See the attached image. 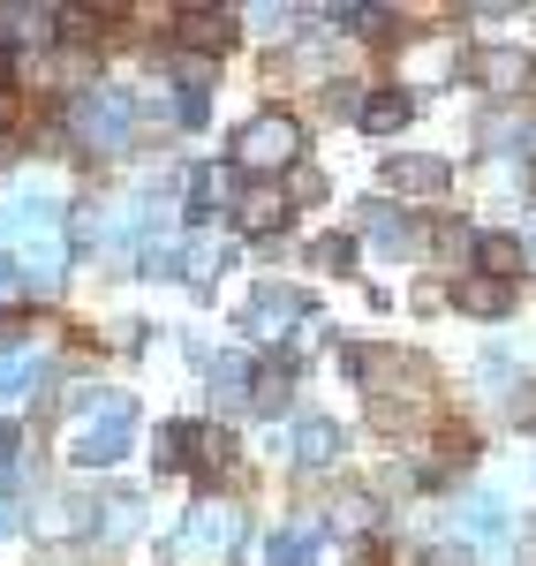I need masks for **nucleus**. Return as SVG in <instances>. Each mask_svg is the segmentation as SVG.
I'll return each mask as SVG.
<instances>
[{"mask_svg":"<svg viewBox=\"0 0 536 566\" xmlns=\"http://www.w3.org/2000/svg\"><path fill=\"white\" fill-rule=\"evenodd\" d=\"M8 528H15V514H8V506H0V536H8Z\"/></svg>","mask_w":536,"mask_h":566,"instance_id":"31","label":"nucleus"},{"mask_svg":"<svg viewBox=\"0 0 536 566\" xmlns=\"http://www.w3.org/2000/svg\"><path fill=\"white\" fill-rule=\"evenodd\" d=\"M370 242H386V250H408V227H401V212H370Z\"/></svg>","mask_w":536,"mask_h":566,"instance_id":"21","label":"nucleus"},{"mask_svg":"<svg viewBox=\"0 0 536 566\" xmlns=\"http://www.w3.org/2000/svg\"><path fill=\"white\" fill-rule=\"evenodd\" d=\"M295 461H303V469H333V461H340V431H333V423H295Z\"/></svg>","mask_w":536,"mask_h":566,"instance_id":"13","label":"nucleus"},{"mask_svg":"<svg viewBox=\"0 0 536 566\" xmlns=\"http://www.w3.org/2000/svg\"><path fill=\"white\" fill-rule=\"evenodd\" d=\"M386 189L393 197H439L446 189V159H416V151L408 159H386Z\"/></svg>","mask_w":536,"mask_h":566,"instance_id":"7","label":"nucleus"},{"mask_svg":"<svg viewBox=\"0 0 536 566\" xmlns=\"http://www.w3.org/2000/svg\"><path fill=\"white\" fill-rule=\"evenodd\" d=\"M242 227H258V234L287 227V197H272V189H250V197H242Z\"/></svg>","mask_w":536,"mask_h":566,"instance_id":"18","label":"nucleus"},{"mask_svg":"<svg viewBox=\"0 0 536 566\" xmlns=\"http://www.w3.org/2000/svg\"><path fill=\"white\" fill-rule=\"evenodd\" d=\"M0 151H8V144H0Z\"/></svg>","mask_w":536,"mask_h":566,"instance_id":"34","label":"nucleus"},{"mask_svg":"<svg viewBox=\"0 0 536 566\" xmlns=\"http://www.w3.org/2000/svg\"><path fill=\"white\" fill-rule=\"evenodd\" d=\"M325 23H348V31H370V23H393L386 8H325Z\"/></svg>","mask_w":536,"mask_h":566,"instance_id":"23","label":"nucleus"},{"mask_svg":"<svg viewBox=\"0 0 536 566\" xmlns=\"http://www.w3.org/2000/svg\"><path fill=\"white\" fill-rule=\"evenodd\" d=\"M76 136H84V151H122L129 144V129H136V98L129 91H114V84H91V91H76Z\"/></svg>","mask_w":536,"mask_h":566,"instance_id":"4","label":"nucleus"},{"mask_svg":"<svg viewBox=\"0 0 536 566\" xmlns=\"http://www.w3.org/2000/svg\"><path fill=\"white\" fill-rule=\"evenodd\" d=\"M0 348H15V317H0Z\"/></svg>","mask_w":536,"mask_h":566,"instance_id":"29","label":"nucleus"},{"mask_svg":"<svg viewBox=\"0 0 536 566\" xmlns=\"http://www.w3.org/2000/svg\"><path fill=\"white\" fill-rule=\"evenodd\" d=\"M461 69V53H453L446 39H423V45H408L401 53V91L408 84H431V76H453Z\"/></svg>","mask_w":536,"mask_h":566,"instance_id":"9","label":"nucleus"},{"mask_svg":"<svg viewBox=\"0 0 536 566\" xmlns=\"http://www.w3.org/2000/svg\"><path fill=\"white\" fill-rule=\"evenodd\" d=\"M317 264L348 272V264H356V242H348V234H325V242H317Z\"/></svg>","mask_w":536,"mask_h":566,"instance_id":"24","label":"nucleus"},{"mask_svg":"<svg viewBox=\"0 0 536 566\" xmlns=\"http://www.w3.org/2000/svg\"><path fill=\"white\" fill-rule=\"evenodd\" d=\"M122 453H129V400L122 392H98L91 416H76V431H69V461L76 469H114Z\"/></svg>","mask_w":536,"mask_h":566,"instance_id":"3","label":"nucleus"},{"mask_svg":"<svg viewBox=\"0 0 536 566\" xmlns=\"http://www.w3.org/2000/svg\"><path fill=\"white\" fill-rule=\"evenodd\" d=\"M39 378H45V363H31V355H8V363H0V400H23Z\"/></svg>","mask_w":536,"mask_h":566,"instance_id":"19","label":"nucleus"},{"mask_svg":"<svg viewBox=\"0 0 536 566\" xmlns=\"http://www.w3.org/2000/svg\"><path fill=\"white\" fill-rule=\"evenodd\" d=\"M476 84L498 91V98H514V91L536 84V61L529 53H484V61H476Z\"/></svg>","mask_w":536,"mask_h":566,"instance_id":"8","label":"nucleus"},{"mask_svg":"<svg viewBox=\"0 0 536 566\" xmlns=\"http://www.w3.org/2000/svg\"><path fill=\"white\" fill-rule=\"evenodd\" d=\"M356 114H362V129H370V136H386V129H401L408 114H416V98H408V91H378V98H362Z\"/></svg>","mask_w":536,"mask_h":566,"instance_id":"15","label":"nucleus"},{"mask_svg":"<svg viewBox=\"0 0 536 566\" xmlns=\"http://www.w3.org/2000/svg\"><path fill=\"white\" fill-rule=\"evenodd\" d=\"M8 122H15V98H8V91H0V129H8Z\"/></svg>","mask_w":536,"mask_h":566,"instance_id":"30","label":"nucleus"},{"mask_svg":"<svg viewBox=\"0 0 536 566\" xmlns=\"http://www.w3.org/2000/svg\"><path fill=\"white\" fill-rule=\"evenodd\" d=\"M514 431H536V386H529V400H514Z\"/></svg>","mask_w":536,"mask_h":566,"instance_id":"27","label":"nucleus"},{"mask_svg":"<svg viewBox=\"0 0 536 566\" xmlns=\"http://www.w3.org/2000/svg\"><path fill=\"white\" fill-rule=\"evenodd\" d=\"M8 446H15V431H8V423H0V453H8Z\"/></svg>","mask_w":536,"mask_h":566,"instance_id":"32","label":"nucleus"},{"mask_svg":"<svg viewBox=\"0 0 536 566\" xmlns=\"http://www.w3.org/2000/svg\"><path fill=\"white\" fill-rule=\"evenodd\" d=\"M159 446H167V469H197V461L212 453L204 423H167V431H159Z\"/></svg>","mask_w":536,"mask_h":566,"instance_id":"14","label":"nucleus"},{"mask_svg":"<svg viewBox=\"0 0 536 566\" xmlns=\"http://www.w3.org/2000/svg\"><path fill=\"white\" fill-rule=\"evenodd\" d=\"M0 242L8 250H39V242H61V205L31 189V197H15L8 212H0Z\"/></svg>","mask_w":536,"mask_h":566,"instance_id":"5","label":"nucleus"},{"mask_svg":"<svg viewBox=\"0 0 536 566\" xmlns=\"http://www.w3.org/2000/svg\"><path fill=\"white\" fill-rule=\"evenodd\" d=\"M476 264H484V280L506 287V280L529 264V250H522V242H506V234H476Z\"/></svg>","mask_w":536,"mask_h":566,"instance_id":"12","label":"nucleus"},{"mask_svg":"<svg viewBox=\"0 0 536 566\" xmlns=\"http://www.w3.org/2000/svg\"><path fill=\"white\" fill-rule=\"evenodd\" d=\"M234 544H242V514L227 506V499H197L175 528V559L181 566H220L234 559Z\"/></svg>","mask_w":536,"mask_h":566,"instance_id":"2","label":"nucleus"},{"mask_svg":"<svg viewBox=\"0 0 536 566\" xmlns=\"http://www.w3.org/2000/svg\"><path fill=\"white\" fill-rule=\"evenodd\" d=\"M529 264H536V234H529Z\"/></svg>","mask_w":536,"mask_h":566,"instance_id":"33","label":"nucleus"},{"mask_svg":"<svg viewBox=\"0 0 536 566\" xmlns=\"http://www.w3.org/2000/svg\"><path fill=\"white\" fill-rule=\"evenodd\" d=\"M317 544H325V522H295V528H272L265 536V559L272 566H303L317 552Z\"/></svg>","mask_w":536,"mask_h":566,"instance_id":"11","label":"nucleus"},{"mask_svg":"<svg viewBox=\"0 0 536 566\" xmlns=\"http://www.w3.org/2000/svg\"><path fill=\"white\" fill-rule=\"evenodd\" d=\"M295 151H303V122L287 106H265L258 122H242V136H234V167L242 175H287Z\"/></svg>","mask_w":536,"mask_h":566,"instance_id":"1","label":"nucleus"},{"mask_svg":"<svg viewBox=\"0 0 536 566\" xmlns=\"http://www.w3.org/2000/svg\"><path fill=\"white\" fill-rule=\"evenodd\" d=\"M287 189H295V205H311V197H325V175H311V167H295V181H287Z\"/></svg>","mask_w":536,"mask_h":566,"instance_id":"25","label":"nucleus"},{"mask_svg":"<svg viewBox=\"0 0 536 566\" xmlns=\"http://www.w3.org/2000/svg\"><path fill=\"white\" fill-rule=\"evenodd\" d=\"M15 287H23V280H8V264H0V303H15Z\"/></svg>","mask_w":536,"mask_h":566,"instance_id":"28","label":"nucleus"},{"mask_svg":"<svg viewBox=\"0 0 536 566\" xmlns=\"http://www.w3.org/2000/svg\"><path fill=\"white\" fill-rule=\"evenodd\" d=\"M181 31H189L197 45H227V39H234V15H220V8H212V15H197V8H189V15H181Z\"/></svg>","mask_w":536,"mask_h":566,"instance_id":"20","label":"nucleus"},{"mask_svg":"<svg viewBox=\"0 0 536 566\" xmlns=\"http://www.w3.org/2000/svg\"><path fill=\"white\" fill-rule=\"evenodd\" d=\"M492 151H514V159H529V144H536V114H492Z\"/></svg>","mask_w":536,"mask_h":566,"instance_id":"17","label":"nucleus"},{"mask_svg":"<svg viewBox=\"0 0 536 566\" xmlns=\"http://www.w3.org/2000/svg\"><path fill=\"white\" fill-rule=\"evenodd\" d=\"M453 536H469V544H484V552H506V536H514V514L498 506V499H461V514H453Z\"/></svg>","mask_w":536,"mask_h":566,"instance_id":"6","label":"nucleus"},{"mask_svg":"<svg viewBox=\"0 0 536 566\" xmlns=\"http://www.w3.org/2000/svg\"><path fill=\"white\" fill-rule=\"evenodd\" d=\"M175 114H181V122H204V114H212V98H204V91H181Z\"/></svg>","mask_w":536,"mask_h":566,"instance_id":"26","label":"nucleus"},{"mask_svg":"<svg viewBox=\"0 0 536 566\" xmlns=\"http://www.w3.org/2000/svg\"><path fill=\"white\" fill-rule=\"evenodd\" d=\"M453 303L469 310V317H498V310H506V287L484 280V272H469V280H453Z\"/></svg>","mask_w":536,"mask_h":566,"instance_id":"16","label":"nucleus"},{"mask_svg":"<svg viewBox=\"0 0 536 566\" xmlns=\"http://www.w3.org/2000/svg\"><path fill=\"white\" fill-rule=\"evenodd\" d=\"M250 392H258V408L272 416V408L287 400V370H280V363H272V370H258V386H250Z\"/></svg>","mask_w":536,"mask_h":566,"instance_id":"22","label":"nucleus"},{"mask_svg":"<svg viewBox=\"0 0 536 566\" xmlns=\"http://www.w3.org/2000/svg\"><path fill=\"white\" fill-rule=\"evenodd\" d=\"M287 317H303V295H295V287H258V303H250V333H258V340H280Z\"/></svg>","mask_w":536,"mask_h":566,"instance_id":"10","label":"nucleus"}]
</instances>
